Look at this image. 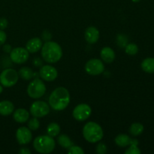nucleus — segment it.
Masks as SVG:
<instances>
[{
    "label": "nucleus",
    "instance_id": "obj_1",
    "mask_svg": "<svg viewBox=\"0 0 154 154\" xmlns=\"http://www.w3.org/2000/svg\"><path fill=\"white\" fill-rule=\"evenodd\" d=\"M70 103L69 90L63 87L56 88L49 97V105L55 111H63Z\"/></svg>",
    "mask_w": 154,
    "mask_h": 154
},
{
    "label": "nucleus",
    "instance_id": "obj_2",
    "mask_svg": "<svg viewBox=\"0 0 154 154\" xmlns=\"http://www.w3.org/2000/svg\"><path fill=\"white\" fill-rule=\"evenodd\" d=\"M42 57L45 62L48 63H57L63 57V51L57 42H45L42 48Z\"/></svg>",
    "mask_w": 154,
    "mask_h": 154
},
{
    "label": "nucleus",
    "instance_id": "obj_3",
    "mask_svg": "<svg viewBox=\"0 0 154 154\" xmlns=\"http://www.w3.org/2000/svg\"><path fill=\"white\" fill-rule=\"evenodd\" d=\"M83 135L86 141L90 143H96L103 138V130L98 123L95 122H88L83 128Z\"/></svg>",
    "mask_w": 154,
    "mask_h": 154
},
{
    "label": "nucleus",
    "instance_id": "obj_4",
    "mask_svg": "<svg viewBox=\"0 0 154 154\" xmlns=\"http://www.w3.org/2000/svg\"><path fill=\"white\" fill-rule=\"evenodd\" d=\"M56 147V142L50 135H40L35 138L33 147L37 152L43 154L51 153Z\"/></svg>",
    "mask_w": 154,
    "mask_h": 154
},
{
    "label": "nucleus",
    "instance_id": "obj_5",
    "mask_svg": "<svg viewBox=\"0 0 154 154\" xmlns=\"http://www.w3.org/2000/svg\"><path fill=\"white\" fill-rule=\"evenodd\" d=\"M46 86L42 80L36 78L29 83L27 87V94L32 99H39L45 94Z\"/></svg>",
    "mask_w": 154,
    "mask_h": 154
},
{
    "label": "nucleus",
    "instance_id": "obj_6",
    "mask_svg": "<svg viewBox=\"0 0 154 154\" xmlns=\"http://www.w3.org/2000/svg\"><path fill=\"white\" fill-rule=\"evenodd\" d=\"M19 79V75L13 69H6L0 74V84L5 87L14 86Z\"/></svg>",
    "mask_w": 154,
    "mask_h": 154
},
{
    "label": "nucleus",
    "instance_id": "obj_7",
    "mask_svg": "<svg viewBox=\"0 0 154 154\" xmlns=\"http://www.w3.org/2000/svg\"><path fill=\"white\" fill-rule=\"evenodd\" d=\"M30 113L33 117H43L50 113V105L43 101H36L30 107Z\"/></svg>",
    "mask_w": 154,
    "mask_h": 154
},
{
    "label": "nucleus",
    "instance_id": "obj_8",
    "mask_svg": "<svg viewBox=\"0 0 154 154\" xmlns=\"http://www.w3.org/2000/svg\"><path fill=\"white\" fill-rule=\"evenodd\" d=\"M85 71L90 75L96 76L101 75L105 71V66L99 59H91L86 63Z\"/></svg>",
    "mask_w": 154,
    "mask_h": 154
},
{
    "label": "nucleus",
    "instance_id": "obj_9",
    "mask_svg": "<svg viewBox=\"0 0 154 154\" xmlns=\"http://www.w3.org/2000/svg\"><path fill=\"white\" fill-rule=\"evenodd\" d=\"M92 109L87 104H80L73 110L72 115L78 121H84L91 115Z\"/></svg>",
    "mask_w": 154,
    "mask_h": 154
},
{
    "label": "nucleus",
    "instance_id": "obj_10",
    "mask_svg": "<svg viewBox=\"0 0 154 154\" xmlns=\"http://www.w3.org/2000/svg\"><path fill=\"white\" fill-rule=\"evenodd\" d=\"M29 53L26 48H16L10 52V59L16 64H23L28 60Z\"/></svg>",
    "mask_w": 154,
    "mask_h": 154
},
{
    "label": "nucleus",
    "instance_id": "obj_11",
    "mask_svg": "<svg viewBox=\"0 0 154 154\" xmlns=\"http://www.w3.org/2000/svg\"><path fill=\"white\" fill-rule=\"evenodd\" d=\"M39 75L41 78L45 81H53L57 78L58 76V72L57 69L52 66L50 65H45L43 66L40 69Z\"/></svg>",
    "mask_w": 154,
    "mask_h": 154
},
{
    "label": "nucleus",
    "instance_id": "obj_12",
    "mask_svg": "<svg viewBox=\"0 0 154 154\" xmlns=\"http://www.w3.org/2000/svg\"><path fill=\"white\" fill-rule=\"evenodd\" d=\"M16 138L20 144H27L32 139L31 130L28 127H20L16 132Z\"/></svg>",
    "mask_w": 154,
    "mask_h": 154
},
{
    "label": "nucleus",
    "instance_id": "obj_13",
    "mask_svg": "<svg viewBox=\"0 0 154 154\" xmlns=\"http://www.w3.org/2000/svg\"><path fill=\"white\" fill-rule=\"evenodd\" d=\"M85 39L89 44L96 43L99 38V31L95 26H90L86 29L84 33Z\"/></svg>",
    "mask_w": 154,
    "mask_h": 154
},
{
    "label": "nucleus",
    "instance_id": "obj_14",
    "mask_svg": "<svg viewBox=\"0 0 154 154\" xmlns=\"http://www.w3.org/2000/svg\"><path fill=\"white\" fill-rule=\"evenodd\" d=\"M42 41L39 38H33L29 40L26 45V49L29 53L34 54L40 51L42 48Z\"/></svg>",
    "mask_w": 154,
    "mask_h": 154
},
{
    "label": "nucleus",
    "instance_id": "obj_15",
    "mask_svg": "<svg viewBox=\"0 0 154 154\" xmlns=\"http://www.w3.org/2000/svg\"><path fill=\"white\" fill-rule=\"evenodd\" d=\"M13 118L17 123H26L29 118V113L24 108H18L14 112Z\"/></svg>",
    "mask_w": 154,
    "mask_h": 154
},
{
    "label": "nucleus",
    "instance_id": "obj_16",
    "mask_svg": "<svg viewBox=\"0 0 154 154\" xmlns=\"http://www.w3.org/2000/svg\"><path fill=\"white\" fill-rule=\"evenodd\" d=\"M100 56L102 60L106 63H111L115 60V53L114 50L109 47H105L102 48L100 52Z\"/></svg>",
    "mask_w": 154,
    "mask_h": 154
},
{
    "label": "nucleus",
    "instance_id": "obj_17",
    "mask_svg": "<svg viewBox=\"0 0 154 154\" xmlns=\"http://www.w3.org/2000/svg\"><path fill=\"white\" fill-rule=\"evenodd\" d=\"M14 106L11 102L4 100L0 102V114L2 116H8L14 112Z\"/></svg>",
    "mask_w": 154,
    "mask_h": 154
},
{
    "label": "nucleus",
    "instance_id": "obj_18",
    "mask_svg": "<svg viewBox=\"0 0 154 154\" xmlns=\"http://www.w3.org/2000/svg\"><path fill=\"white\" fill-rule=\"evenodd\" d=\"M131 140L132 138L129 136V135H126V134H120L118 135L115 138V143L117 146L121 147H127V146L130 145Z\"/></svg>",
    "mask_w": 154,
    "mask_h": 154
},
{
    "label": "nucleus",
    "instance_id": "obj_19",
    "mask_svg": "<svg viewBox=\"0 0 154 154\" xmlns=\"http://www.w3.org/2000/svg\"><path fill=\"white\" fill-rule=\"evenodd\" d=\"M141 69L147 73H154V58L148 57L141 63Z\"/></svg>",
    "mask_w": 154,
    "mask_h": 154
},
{
    "label": "nucleus",
    "instance_id": "obj_20",
    "mask_svg": "<svg viewBox=\"0 0 154 154\" xmlns=\"http://www.w3.org/2000/svg\"><path fill=\"white\" fill-rule=\"evenodd\" d=\"M144 126L140 123H134L129 127V132L132 136H138L144 132Z\"/></svg>",
    "mask_w": 154,
    "mask_h": 154
},
{
    "label": "nucleus",
    "instance_id": "obj_21",
    "mask_svg": "<svg viewBox=\"0 0 154 154\" xmlns=\"http://www.w3.org/2000/svg\"><path fill=\"white\" fill-rule=\"evenodd\" d=\"M57 141H58V144L65 149H69V147L73 145V142L67 135H60L59 138H57Z\"/></svg>",
    "mask_w": 154,
    "mask_h": 154
},
{
    "label": "nucleus",
    "instance_id": "obj_22",
    "mask_svg": "<svg viewBox=\"0 0 154 154\" xmlns=\"http://www.w3.org/2000/svg\"><path fill=\"white\" fill-rule=\"evenodd\" d=\"M60 132V126L57 123H51L47 127V133L48 135L53 137H57Z\"/></svg>",
    "mask_w": 154,
    "mask_h": 154
},
{
    "label": "nucleus",
    "instance_id": "obj_23",
    "mask_svg": "<svg viewBox=\"0 0 154 154\" xmlns=\"http://www.w3.org/2000/svg\"><path fill=\"white\" fill-rule=\"evenodd\" d=\"M19 77H20L22 79L25 80V81H29L31 78H33V73L32 70L29 67H23L20 69L19 72H18Z\"/></svg>",
    "mask_w": 154,
    "mask_h": 154
},
{
    "label": "nucleus",
    "instance_id": "obj_24",
    "mask_svg": "<svg viewBox=\"0 0 154 154\" xmlns=\"http://www.w3.org/2000/svg\"><path fill=\"white\" fill-rule=\"evenodd\" d=\"M125 51L129 55H135L138 52V47L137 46V45H135L134 43L127 44L126 45V47H125Z\"/></svg>",
    "mask_w": 154,
    "mask_h": 154
},
{
    "label": "nucleus",
    "instance_id": "obj_25",
    "mask_svg": "<svg viewBox=\"0 0 154 154\" xmlns=\"http://www.w3.org/2000/svg\"><path fill=\"white\" fill-rule=\"evenodd\" d=\"M40 127V122H39L38 117H34L29 120L28 128L32 131H36Z\"/></svg>",
    "mask_w": 154,
    "mask_h": 154
},
{
    "label": "nucleus",
    "instance_id": "obj_26",
    "mask_svg": "<svg viewBox=\"0 0 154 154\" xmlns=\"http://www.w3.org/2000/svg\"><path fill=\"white\" fill-rule=\"evenodd\" d=\"M126 154H140L141 150L138 147V145L135 144H131L130 147L125 151Z\"/></svg>",
    "mask_w": 154,
    "mask_h": 154
},
{
    "label": "nucleus",
    "instance_id": "obj_27",
    "mask_svg": "<svg viewBox=\"0 0 154 154\" xmlns=\"http://www.w3.org/2000/svg\"><path fill=\"white\" fill-rule=\"evenodd\" d=\"M68 152L70 154H84V151L79 146L72 145L68 149Z\"/></svg>",
    "mask_w": 154,
    "mask_h": 154
},
{
    "label": "nucleus",
    "instance_id": "obj_28",
    "mask_svg": "<svg viewBox=\"0 0 154 154\" xmlns=\"http://www.w3.org/2000/svg\"><path fill=\"white\" fill-rule=\"evenodd\" d=\"M107 150V146L104 143L100 142L96 147V153L98 154H105L106 153Z\"/></svg>",
    "mask_w": 154,
    "mask_h": 154
},
{
    "label": "nucleus",
    "instance_id": "obj_29",
    "mask_svg": "<svg viewBox=\"0 0 154 154\" xmlns=\"http://www.w3.org/2000/svg\"><path fill=\"white\" fill-rule=\"evenodd\" d=\"M127 41L126 36L123 35L117 36V42H118V45H120V47H126V45H127Z\"/></svg>",
    "mask_w": 154,
    "mask_h": 154
},
{
    "label": "nucleus",
    "instance_id": "obj_30",
    "mask_svg": "<svg viewBox=\"0 0 154 154\" xmlns=\"http://www.w3.org/2000/svg\"><path fill=\"white\" fill-rule=\"evenodd\" d=\"M6 39H7L6 33L3 30L0 29V46H2V45H3L5 43Z\"/></svg>",
    "mask_w": 154,
    "mask_h": 154
},
{
    "label": "nucleus",
    "instance_id": "obj_31",
    "mask_svg": "<svg viewBox=\"0 0 154 154\" xmlns=\"http://www.w3.org/2000/svg\"><path fill=\"white\" fill-rule=\"evenodd\" d=\"M51 38H52V35H51V33L48 30H45V31L43 32V33H42V38L44 40L48 42V41L51 40Z\"/></svg>",
    "mask_w": 154,
    "mask_h": 154
},
{
    "label": "nucleus",
    "instance_id": "obj_32",
    "mask_svg": "<svg viewBox=\"0 0 154 154\" xmlns=\"http://www.w3.org/2000/svg\"><path fill=\"white\" fill-rule=\"evenodd\" d=\"M8 26V20L5 18H0V29L3 30Z\"/></svg>",
    "mask_w": 154,
    "mask_h": 154
},
{
    "label": "nucleus",
    "instance_id": "obj_33",
    "mask_svg": "<svg viewBox=\"0 0 154 154\" xmlns=\"http://www.w3.org/2000/svg\"><path fill=\"white\" fill-rule=\"evenodd\" d=\"M32 63H33V65H34L35 66H36V67H40V66H42V64H43V62H42V60H41L39 57H36V58H35L34 60H33Z\"/></svg>",
    "mask_w": 154,
    "mask_h": 154
},
{
    "label": "nucleus",
    "instance_id": "obj_34",
    "mask_svg": "<svg viewBox=\"0 0 154 154\" xmlns=\"http://www.w3.org/2000/svg\"><path fill=\"white\" fill-rule=\"evenodd\" d=\"M20 154H30L31 153V151L29 150L26 147H23V148H21L19 151Z\"/></svg>",
    "mask_w": 154,
    "mask_h": 154
},
{
    "label": "nucleus",
    "instance_id": "obj_35",
    "mask_svg": "<svg viewBox=\"0 0 154 154\" xmlns=\"http://www.w3.org/2000/svg\"><path fill=\"white\" fill-rule=\"evenodd\" d=\"M11 46L9 45H5L3 46V51L5 53H10L11 51Z\"/></svg>",
    "mask_w": 154,
    "mask_h": 154
},
{
    "label": "nucleus",
    "instance_id": "obj_36",
    "mask_svg": "<svg viewBox=\"0 0 154 154\" xmlns=\"http://www.w3.org/2000/svg\"><path fill=\"white\" fill-rule=\"evenodd\" d=\"M2 91H3L2 85V84H0V94H1V93H2Z\"/></svg>",
    "mask_w": 154,
    "mask_h": 154
},
{
    "label": "nucleus",
    "instance_id": "obj_37",
    "mask_svg": "<svg viewBox=\"0 0 154 154\" xmlns=\"http://www.w3.org/2000/svg\"><path fill=\"white\" fill-rule=\"evenodd\" d=\"M132 2H135V3H137V2H139L140 1H141V0H132Z\"/></svg>",
    "mask_w": 154,
    "mask_h": 154
}]
</instances>
